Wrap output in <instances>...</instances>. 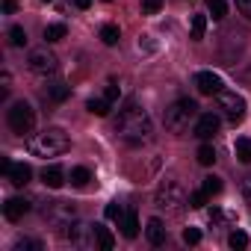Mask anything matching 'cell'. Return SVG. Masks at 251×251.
Instances as JSON below:
<instances>
[{
    "instance_id": "cell-3",
    "label": "cell",
    "mask_w": 251,
    "mask_h": 251,
    "mask_svg": "<svg viewBox=\"0 0 251 251\" xmlns=\"http://www.w3.org/2000/svg\"><path fill=\"white\" fill-rule=\"evenodd\" d=\"M192 118H198V106H195V100H189V98L175 100V103L166 106V112H163V121H166V127H169L172 133H183V130L189 127Z\"/></svg>"
},
{
    "instance_id": "cell-28",
    "label": "cell",
    "mask_w": 251,
    "mask_h": 251,
    "mask_svg": "<svg viewBox=\"0 0 251 251\" xmlns=\"http://www.w3.org/2000/svg\"><path fill=\"white\" fill-rule=\"evenodd\" d=\"M207 9H210V15H213V18H225V12H227L225 0H207Z\"/></svg>"
},
{
    "instance_id": "cell-24",
    "label": "cell",
    "mask_w": 251,
    "mask_h": 251,
    "mask_svg": "<svg viewBox=\"0 0 251 251\" xmlns=\"http://www.w3.org/2000/svg\"><path fill=\"white\" fill-rule=\"evenodd\" d=\"M9 45H12V48H24V45H27L24 27H12V30H9Z\"/></svg>"
},
{
    "instance_id": "cell-10",
    "label": "cell",
    "mask_w": 251,
    "mask_h": 251,
    "mask_svg": "<svg viewBox=\"0 0 251 251\" xmlns=\"http://www.w3.org/2000/svg\"><path fill=\"white\" fill-rule=\"evenodd\" d=\"M222 86H225L222 77L213 74V71H198V74H195V89H198L201 95H219Z\"/></svg>"
},
{
    "instance_id": "cell-6",
    "label": "cell",
    "mask_w": 251,
    "mask_h": 251,
    "mask_svg": "<svg viewBox=\"0 0 251 251\" xmlns=\"http://www.w3.org/2000/svg\"><path fill=\"white\" fill-rule=\"evenodd\" d=\"M216 106H219V112L230 121V124H239L242 118H245V100L236 95V92H219L216 95Z\"/></svg>"
},
{
    "instance_id": "cell-7",
    "label": "cell",
    "mask_w": 251,
    "mask_h": 251,
    "mask_svg": "<svg viewBox=\"0 0 251 251\" xmlns=\"http://www.w3.org/2000/svg\"><path fill=\"white\" fill-rule=\"evenodd\" d=\"M27 65H30V71H33L36 77H53V74H56V68H59V59H56L48 48H39V50H33V53H30Z\"/></svg>"
},
{
    "instance_id": "cell-41",
    "label": "cell",
    "mask_w": 251,
    "mask_h": 251,
    "mask_svg": "<svg viewBox=\"0 0 251 251\" xmlns=\"http://www.w3.org/2000/svg\"><path fill=\"white\" fill-rule=\"evenodd\" d=\"M45 3H50V0H45Z\"/></svg>"
},
{
    "instance_id": "cell-22",
    "label": "cell",
    "mask_w": 251,
    "mask_h": 251,
    "mask_svg": "<svg viewBox=\"0 0 251 251\" xmlns=\"http://www.w3.org/2000/svg\"><path fill=\"white\" fill-rule=\"evenodd\" d=\"M98 245H100L103 251H109V248L115 245V236H112L109 227H103V225H98Z\"/></svg>"
},
{
    "instance_id": "cell-2",
    "label": "cell",
    "mask_w": 251,
    "mask_h": 251,
    "mask_svg": "<svg viewBox=\"0 0 251 251\" xmlns=\"http://www.w3.org/2000/svg\"><path fill=\"white\" fill-rule=\"evenodd\" d=\"M68 145H71V139L59 127H45L42 133H36L33 139H27V151L33 157H59V154L68 151Z\"/></svg>"
},
{
    "instance_id": "cell-38",
    "label": "cell",
    "mask_w": 251,
    "mask_h": 251,
    "mask_svg": "<svg viewBox=\"0 0 251 251\" xmlns=\"http://www.w3.org/2000/svg\"><path fill=\"white\" fill-rule=\"evenodd\" d=\"M3 12H15V0H3Z\"/></svg>"
},
{
    "instance_id": "cell-11",
    "label": "cell",
    "mask_w": 251,
    "mask_h": 251,
    "mask_svg": "<svg viewBox=\"0 0 251 251\" xmlns=\"http://www.w3.org/2000/svg\"><path fill=\"white\" fill-rule=\"evenodd\" d=\"M3 175L12 180V186H27L30 177H33V169H30L27 163H9V169H6Z\"/></svg>"
},
{
    "instance_id": "cell-30",
    "label": "cell",
    "mask_w": 251,
    "mask_h": 251,
    "mask_svg": "<svg viewBox=\"0 0 251 251\" xmlns=\"http://www.w3.org/2000/svg\"><path fill=\"white\" fill-rule=\"evenodd\" d=\"M183 242H186V245H198V242H201V230H198V227H186V230H183Z\"/></svg>"
},
{
    "instance_id": "cell-39",
    "label": "cell",
    "mask_w": 251,
    "mask_h": 251,
    "mask_svg": "<svg viewBox=\"0 0 251 251\" xmlns=\"http://www.w3.org/2000/svg\"><path fill=\"white\" fill-rule=\"evenodd\" d=\"M74 3H77V9H89V6H92V0H74Z\"/></svg>"
},
{
    "instance_id": "cell-5",
    "label": "cell",
    "mask_w": 251,
    "mask_h": 251,
    "mask_svg": "<svg viewBox=\"0 0 251 251\" xmlns=\"http://www.w3.org/2000/svg\"><path fill=\"white\" fill-rule=\"evenodd\" d=\"M6 121H9V127L15 130V133H30L33 130V124H36V109L27 103V100H15L12 106H9V112H6Z\"/></svg>"
},
{
    "instance_id": "cell-34",
    "label": "cell",
    "mask_w": 251,
    "mask_h": 251,
    "mask_svg": "<svg viewBox=\"0 0 251 251\" xmlns=\"http://www.w3.org/2000/svg\"><path fill=\"white\" fill-rule=\"evenodd\" d=\"M103 98H106L109 103H115V100H118V86H115V83H106V89H103Z\"/></svg>"
},
{
    "instance_id": "cell-26",
    "label": "cell",
    "mask_w": 251,
    "mask_h": 251,
    "mask_svg": "<svg viewBox=\"0 0 251 251\" xmlns=\"http://www.w3.org/2000/svg\"><path fill=\"white\" fill-rule=\"evenodd\" d=\"M204 192H207V195H219V192H222V177L207 175V177H204Z\"/></svg>"
},
{
    "instance_id": "cell-12",
    "label": "cell",
    "mask_w": 251,
    "mask_h": 251,
    "mask_svg": "<svg viewBox=\"0 0 251 251\" xmlns=\"http://www.w3.org/2000/svg\"><path fill=\"white\" fill-rule=\"evenodd\" d=\"M27 213H30V201H27V198H9V201L3 204V216H6L9 222H21Z\"/></svg>"
},
{
    "instance_id": "cell-31",
    "label": "cell",
    "mask_w": 251,
    "mask_h": 251,
    "mask_svg": "<svg viewBox=\"0 0 251 251\" xmlns=\"http://www.w3.org/2000/svg\"><path fill=\"white\" fill-rule=\"evenodd\" d=\"M160 9H163V0H142V12L145 15H154Z\"/></svg>"
},
{
    "instance_id": "cell-20",
    "label": "cell",
    "mask_w": 251,
    "mask_h": 251,
    "mask_svg": "<svg viewBox=\"0 0 251 251\" xmlns=\"http://www.w3.org/2000/svg\"><path fill=\"white\" fill-rule=\"evenodd\" d=\"M65 33H68L65 24H48L45 27V42H59V39H65Z\"/></svg>"
},
{
    "instance_id": "cell-4",
    "label": "cell",
    "mask_w": 251,
    "mask_h": 251,
    "mask_svg": "<svg viewBox=\"0 0 251 251\" xmlns=\"http://www.w3.org/2000/svg\"><path fill=\"white\" fill-rule=\"evenodd\" d=\"M183 201H186V195H183V186L177 183V180H172V177H166L160 186H157V195H154V204L160 207V210H169V213H177L180 207H183Z\"/></svg>"
},
{
    "instance_id": "cell-33",
    "label": "cell",
    "mask_w": 251,
    "mask_h": 251,
    "mask_svg": "<svg viewBox=\"0 0 251 251\" xmlns=\"http://www.w3.org/2000/svg\"><path fill=\"white\" fill-rule=\"evenodd\" d=\"M103 213H106V219H118V222L124 219V210H121V204H106V210H103Z\"/></svg>"
},
{
    "instance_id": "cell-40",
    "label": "cell",
    "mask_w": 251,
    "mask_h": 251,
    "mask_svg": "<svg viewBox=\"0 0 251 251\" xmlns=\"http://www.w3.org/2000/svg\"><path fill=\"white\" fill-rule=\"evenodd\" d=\"M103 3H112V0H103Z\"/></svg>"
},
{
    "instance_id": "cell-29",
    "label": "cell",
    "mask_w": 251,
    "mask_h": 251,
    "mask_svg": "<svg viewBox=\"0 0 251 251\" xmlns=\"http://www.w3.org/2000/svg\"><path fill=\"white\" fill-rule=\"evenodd\" d=\"M207 198H210V195H207V192H204V186H201V189H195V192L189 195V207H204V204H207Z\"/></svg>"
},
{
    "instance_id": "cell-25",
    "label": "cell",
    "mask_w": 251,
    "mask_h": 251,
    "mask_svg": "<svg viewBox=\"0 0 251 251\" xmlns=\"http://www.w3.org/2000/svg\"><path fill=\"white\" fill-rule=\"evenodd\" d=\"M195 157H198V163H201V166H213V163H216V151H213L210 145H201Z\"/></svg>"
},
{
    "instance_id": "cell-9",
    "label": "cell",
    "mask_w": 251,
    "mask_h": 251,
    "mask_svg": "<svg viewBox=\"0 0 251 251\" xmlns=\"http://www.w3.org/2000/svg\"><path fill=\"white\" fill-rule=\"evenodd\" d=\"M219 133V115L216 112H204L195 118V136L198 139H213Z\"/></svg>"
},
{
    "instance_id": "cell-35",
    "label": "cell",
    "mask_w": 251,
    "mask_h": 251,
    "mask_svg": "<svg viewBox=\"0 0 251 251\" xmlns=\"http://www.w3.org/2000/svg\"><path fill=\"white\" fill-rule=\"evenodd\" d=\"M9 83H12V77H9V71H3V77H0V98L9 95Z\"/></svg>"
},
{
    "instance_id": "cell-13",
    "label": "cell",
    "mask_w": 251,
    "mask_h": 251,
    "mask_svg": "<svg viewBox=\"0 0 251 251\" xmlns=\"http://www.w3.org/2000/svg\"><path fill=\"white\" fill-rule=\"evenodd\" d=\"M42 183L50 186V189H59V186L65 183V172H62L59 166H48V169L42 172Z\"/></svg>"
},
{
    "instance_id": "cell-32",
    "label": "cell",
    "mask_w": 251,
    "mask_h": 251,
    "mask_svg": "<svg viewBox=\"0 0 251 251\" xmlns=\"http://www.w3.org/2000/svg\"><path fill=\"white\" fill-rule=\"evenodd\" d=\"M42 245L36 242V239H18L15 242V251H39Z\"/></svg>"
},
{
    "instance_id": "cell-27",
    "label": "cell",
    "mask_w": 251,
    "mask_h": 251,
    "mask_svg": "<svg viewBox=\"0 0 251 251\" xmlns=\"http://www.w3.org/2000/svg\"><path fill=\"white\" fill-rule=\"evenodd\" d=\"M227 245H230V248H236V251H239V248H245V245H248V233L233 230V233L227 236Z\"/></svg>"
},
{
    "instance_id": "cell-1",
    "label": "cell",
    "mask_w": 251,
    "mask_h": 251,
    "mask_svg": "<svg viewBox=\"0 0 251 251\" xmlns=\"http://www.w3.org/2000/svg\"><path fill=\"white\" fill-rule=\"evenodd\" d=\"M115 133L130 145H142L145 139H151V115L142 106L130 103L127 109H121V115L115 121Z\"/></svg>"
},
{
    "instance_id": "cell-17",
    "label": "cell",
    "mask_w": 251,
    "mask_h": 251,
    "mask_svg": "<svg viewBox=\"0 0 251 251\" xmlns=\"http://www.w3.org/2000/svg\"><path fill=\"white\" fill-rule=\"evenodd\" d=\"M109 106H112V103H109L106 98H92V100L86 103V109H89L92 115H98V118H103V115H109Z\"/></svg>"
},
{
    "instance_id": "cell-19",
    "label": "cell",
    "mask_w": 251,
    "mask_h": 251,
    "mask_svg": "<svg viewBox=\"0 0 251 251\" xmlns=\"http://www.w3.org/2000/svg\"><path fill=\"white\" fill-rule=\"evenodd\" d=\"M68 95H71V89H68L65 83H53V86H48V98H50L53 103H62Z\"/></svg>"
},
{
    "instance_id": "cell-16",
    "label": "cell",
    "mask_w": 251,
    "mask_h": 251,
    "mask_svg": "<svg viewBox=\"0 0 251 251\" xmlns=\"http://www.w3.org/2000/svg\"><path fill=\"white\" fill-rule=\"evenodd\" d=\"M71 186H77V189H83V186H89V180H92V172L86 169V166H77V169H71Z\"/></svg>"
},
{
    "instance_id": "cell-8",
    "label": "cell",
    "mask_w": 251,
    "mask_h": 251,
    "mask_svg": "<svg viewBox=\"0 0 251 251\" xmlns=\"http://www.w3.org/2000/svg\"><path fill=\"white\" fill-rule=\"evenodd\" d=\"M65 236L71 239V245L77 248H92L95 239H98V225H86V222H77V225H68Z\"/></svg>"
},
{
    "instance_id": "cell-18",
    "label": "cell",
    "mask_w": 251,
    "mask_h": 251,
    "mask_svg": "<svg viewBox=\"0 0 251 251\" xmlns=\"http://www.w3.org/2000/svg\"><path fill=\"white\" fill-rule=\"evenodd\" d=\"M233 151H236V160L239 163H245V166H251V139H236V145H233Z\"/></svg>"
},
{
    "instance_id": "cell-21",
    "label": "cell",
    "mask_w": 251,
    "mask_h": 251,
    "mask_svg": "<svg viewBox=\"0 0 251 251\" xmlns=\"http://www.w3.org/2000/svg\"><path fill=\"white\" fill-rule=\"evenodd\" d=\"M118 36H121V33H118L115 24H103V27H100V42H103V45H115Z\"/></svg>"
},
{
    "instance_id": "cell-36",
    "label": "cell",
    "mask_w": 251,
    "mask_h": 251,
    "mask_svg": "<svg viewBox=\"0 0 251 251\" xmlns=\"http://www.w3.org/2000/svg\"><path fill=\"white\" fill-rule=\"evenodd\" d=\"M236 9H239V15H245L251 21V0H236Z\"/></svg>"
},
{
    "instance_id": "cell-14",
    "label": "cell",
    "mask_w": 251,
    "mask_h": 251,
    "mask_svg": "<svg viewBox=\"0 0 251 251\" xmlns=\"http://www.w3.org/2000/svg\"><path fill=\"white\" fill-rule=\"evenodd\" d=\"M145 236H148L151 245H163V242H166V225H163L160 219H151L148 227H145Z\"/></svg>"
},
{
    "instance_id": "cell-23",
    "label": "cell",
    "mask_w": 251,
    "mask_h": 251,
    "mask_svg": "<svg viewBox=\"0 0 251 251\" xmlns=\"http://www.w3.org/2000/svg\"><path fill=\"white\" fill-rule=\"evenodd\" d=\"M204 30H207V18L204 15H192V39H204Z\"/></svg>"
},
{
    "instance_id": "cell-15",
    "label": "cell",
    "mask_w": 251,
    "mask_h": 251,
    "mask_svg": "<svg viewBox=\"0 0 251 251\" xmlns=\"http://www.w3.org/2000/svg\"><path fill=\"white\" fill-rule=\"evenodd\" d=\"M121 230H124V236H127V239H136V236H139V216H136V210H127V213H124Z\"/></svg>"
},
{
    "instance_id": "cell-37",
    "label": "cell",
    "mask_w": 251,
    "mask_h": 251,
    "mask_svg": "<svg viewBox=\"0 0 251 251\" xmlns=\"http://www.w3.org/2000/svg\"><path fill=\"white\" fill-rule=\"evenodd\" d=\"M242 198L251 204V177H245V180H242Z\"/></svg>"
}]
</instances>
